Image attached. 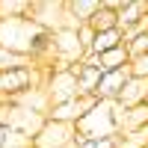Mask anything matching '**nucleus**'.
Listing matches in <instances>:
<instances>
[{
	"label": "nucleus",
	"mask_w": 148,
	"mask_h": 148,
	"mask_svg": "<svg viewBox=\"0 0 148 148\" xmlns=\"http://www.w3.org/2000/svg\"><path fill=\"white\" fill-rule=\"evenodd\" d=\"M125 113L127 110L116 104V101H98V107L92 113H86L74 130L77 136L83 139H104V136H119L121 133V125H125Z\"/></svg>",
	"instance_id": "obj_1"
},
{
	"label": "nucleus",
	"mask_w": 148,
	"mask_h": 148,
	"mask_svg": "<svg viewBox=\"0 0 148 148\" xmlns=\"http://www.w3.org/2000/svg\"><path fill=\"white\" fill-rule=\"evenodd\" d=\"M45 92H47V98H51V107H56V104H68V101H77V98H80V89H77V74L71 71V65L47 74Z\"/></svg>",
	"instance_id": "obj_2"
},
{
	"label": "nucleus",
	"mask_w": 148,
	"mask_h": 148,
	"mask_svg": "<svg viewBox=\"0 0 148 148\" xmlns=\"http://www.w3.org/2000/svg\"><path fill=\"white\" fill-rule=\"evenodd\" d=\"M77 130L74 125H62V121H51L47 119L42 130L33 136V148H71Z\"/></svg>",
	"instance_id": "obj_3"
},
{
	"label": "nucleus",
	"mask_w": 148,
	"mask_h": 148,
	"mask_svg": "<svg viewBox=\"0 0 148 148\" xmlns=\"http://www.w3.org/2000/svg\"><path fill=\"white\" fill-rule=\"evenodd\" d=\"M133 77L130 74V65L119 68V71H110V74H101V83H98L95 89V98L98 101H119L121 89H125V83Z\"/></svg>",
	"instance_id": "obj_4"
},
{
	"label": "nucleus",
	"mask_w": 148,
	"mask_h": 148,
	"mask_svg": "<svg viewBox=\"0 0 148 148\" xmlns=\"http://www.w3.org/2000/svg\"><path fill=\"white\" fill-rule=\"evenodd\" d=\"M125 110H133V107H139V104H148V80L145 77H130L125 83V89H121L119 95V101Z\"/></svg>",
	"instance_id": "obj_5"
},
{
	"label": "nucleus",
	"mask_w": 148,
	"mask_h": 148,
	"mask_svg": "<svg viewBox=\"0 0 148 148\" xmlns=\"http://www.w3.org/2000/svg\"><path fill=\"white\" fill-rule=\"evenodd\" d=\"M142 21H148V0H127L119 9V30L121 33L130 27H139Z\"/></svg>",
	"instance_id": "obj_6"
},
{
	"label": "nucleus",
	"mask_w": 148,
	"mask_h": 148,
	"mask_svg": "<svg viewBox=\"0 0 148 148\" xmlns=\"http://www.w3.org/2000/svg\"><path fill=\"white\" fill-rule=\"evenodd\" d=\"M65 9H68V18H71L74 27H83L101 9V0H71V3H65Z\"/></svg>",
	"instance_id": "obj_7"
},
{
	"label": "nucleus",
	"mask_w": 148,
	"mask_h": 148,
	"mask_svg": "<svg viewBox=\"0 0 148 148\" xmlns=\"http://www.w3.org/2000/svg\"><path fill=\"white\" fill-rule=\"evenodd\" d=\"M71 71L77 74V89H80V95H95L98 83H101V71L92 68V65H86V62H74Z\"/></svg>",
	"instance_id": "obj_8"
},
{
	"label": "nucleus",
	"mask_w": 148,
	"mask_h": 148,
	"mask_svg": "<svg viewBox=\"0 0 148 148\" xmlns=\"http://www.w3.org/2000/svg\"><path fill=\"white\" fill-rule=\"evenodd\" d=\"M89 27H92L95 33H110V30H119V12H116V9H110V6H104V0H101V9H98L95 15H92Z\"/></svg>",
	"instance_id": "obj_9"
},
{
	"label": "nucleus",
	"mask_w": 148,
	"mask_h": 148,
	"mask_svg": "<svg viewBox=\"0 0 148 148\" xmlns=\"http://www.w3.org/2000/svg\"><path fill=\"white\" fill-rule=\"evenodd\" d=\"M121 45V30H110V33H98L95 36V45H92V51L95 56H101V53H110V51H116V47Z\"/></svg>",
	"instance_id": "obj_10"
},
{
	"label": "nucleus",
	"mask_w": 148,
	"mask_h": 148,
	"mask_svg": "<svg viewBox=\"0 0 148 148\" xmlns=\"http://www.w3.org/2000/svg\"><path fill=\"white\" fill-rule=\"evenodd\" d=\"M30 0H0V18H30Z\"/></svg>",
	"instance_id": "obj_11"
},
{
	"label": "nucleus",
	"mask_w": 148,
	"mask_h": 148,
	"mask_svg": "<svg viewBox=\"0 0 148 148\" xmlns=\"http://www.w3.org/2000/svg\"><path fill=\"white\" fill-rule=\"evenodd\" d=\"M148 125V104H139L125 113V125H121V133H130L136 127H145Z\"/></svg>",
	"instance_id": "obj_12"
},
{
	"label": "nucleus",
	"mask_w": 148,
	"mask_h": 148,
	"mask_svg": "<svg viewBox=\"0 0 148 148\" xmlns=\"http://www.w3.org/2000/svg\"><path fill=\"white\" fill-rule=\"evenodd\" d=\"M27 65H36L33 59L21 56V53H12L0 45V71H12V68H27Z\"/></svg>",
	"instance_id": "obj_13"
},
{
	"label": "nucleus",
	"mask_w": 148,
	"mask_h": 148,
	"mask_svg": "<svg viewBox=\"0 0 148 148\" xmlns=\"http://www.w3.org/2000/svg\"><path fill=\"white\" fill-rule=\"evenodd\" d=\"M148 145V125L130 133H119V148H145Z\"/></svg>",
	"instance_id": "obj_14"
},
{
	"label": "nucleus",
	"mask_w": 148,
	"mask_h": 148,
	"mask_svg": "<svg viewBox=\"0 0 148 148\" xmlns=\"http://www.w3.org/2000/svg\"><path fill=\"white\" fill-rule=\"evenodd\" d=\"M125 47H127V53H130V62L139 59V56H145L148 53V30L139 33V36H133L130 42H125Z\"/></svg>",
	"instance_id": "obj_15"
},
{
	"label": "nucleus",
	"mask_w": 148,
	"mask_h": 148,
	"mask_svg": "<svg viewBox=\"0 0 148 148\" xmlns=\"http://www.w3.org/2000/svg\"><path fill=\"white\" fill-rule=\"evenodd\" d=\"M95 36H98V33H95V30L89 27V24H83V27H77V42H80V47H83L86 53L92 51V45H95Z\"/></svg>",
	"instance_id": "obj_16"
},
{
	"label": "nucleus",
	"mask_w": 148,
	"mask_h": 148,
	"mask_svg": "<svg viewBox=\"0 0 148 148\" xmlns=\"http://www.w3.org/2000/svg\"><path fill=\"white\" fill-rule=\"evenodd\" d=\"M130 74H133V77H145L148 80V53L130 62Z\"/></svg>",
	"instance_id": "obj_17"
},
{
	"label": "nucleus",
	"mask_w": 148,
	"mask_h": 148,
	"mask_svg": "<svg viewBox=\"0 0 148 148\" xmlns=\"http://www.w3.org/2000/svg\"><path fill=\"white\" fill-rule=\"evenodd\" d=\"M9 133H12V130H9L6 125H0V148H6V139H9Z\"/></svg>",
	"instance_id": "obj_18"
},
{
	"label": "nucleus",
	"mask_w": 148,
	"mask_h": 148,
	"mask_svg": "<svg viewBox=\"0 0 148 148\" xmlns=\"http://www.w3.org/2000/svg\"><path fill=\"white\" fill-rule=\"evenodd\" d=\"M145 148H148V145H145Z\"/></svg>",
	"instance_id": "obj_19"
}]
</instances>
